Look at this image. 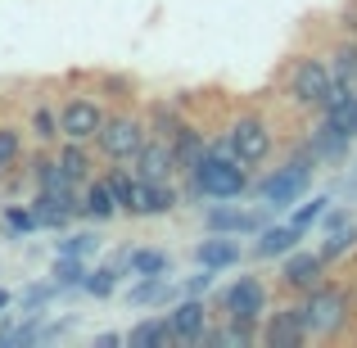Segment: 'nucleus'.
Segmentation results:
<instances>
[{"mask_svg": "<svg viewBox=\"0 0 357 348\" xmlns=\"http://www.w3.org/2000/svg\"><path fill=\"white\" fill-rule=\"evenodd\" d=\"M303 298V317H307V335L312 340H340V335L353 331L357 321V303L349 294V285L340 280H321L317 289H307Z\"/></svg>", "mask_w": 357, "mask_h": 348, "instance_id": "1", "label": "nucleus"}, {"mask_svg": "<svg viewBox=\"0 0 357 348\" xmlns=\"http://www.w3.org/2000/svg\"><path fill=\"white\" fill-rule=\"evenodd\" d=\"M312 172H317V158L307 154V145H298V154H289L280 167H271L258 181H249V195L262 199L267 209H294L312 190Z\"/></svg>", "mask_w": 357, "mask_h": 348, "instance_id": "2", "label": "nucleus"}, {"mask_svg": "<svg viewBox=\"0 0 357 348\" xmlns=\"http://www.w3.org/2000/svg\"><path fill=\"white\" fill-rule=\"evenodd\" d=\"M185 195H190V199H240V195H249V167H244L236 154L222 158V154L208 149L204 163L195 167V172H185Z\"/></svg>", "mask_w": 357, "mask_h": 348, "instance_id": "3", "label": "nucleus"}, {"mask_svg": "<svg viewBox=\"0 0 357 348\" xmlns=\"http://www.w3.org/2000/svg\"><path fill=\"white\" fill-rule=\"evenodd\" d=\"M149 140V122L145 114H131V109H114V114H105V127L96 131V154L105 158V163H131V158L140 154V145Z\"/></svg>", "mask_w": 357, "mask_h": 348, "instance_id": "4", "label": "nucleus"}, {"mask_svg": "<svg viewBox=\"0 0 357 348\" xmlns=\"http://www.w3.org/2000/svg\"><path fill=\"white\" fill-rule=\"evenodd\" d=\"M331 63H326V54H294L285 68V100L294 109H317L326 96V86H331Z\"/></svg>", "mask_w": 357, "mask_h": 348, "instance_id": "5", "label": "nucleus"}, {"mask_svg": "<svg viewBox=\"0 0 357 348\" xmlns=\"http://www.w3.org/2000/svg\"><path fill=\"white\" fill-rule=\"evenodd\" d=\"M218 308H222L227 321L262 326V317H267V308H271V289H267V280H258V276H236L231 285L218 289Z\"/></svg>", "mask_w": 357, "mask_h": 348, "instance_id": "6", "label": "nucleus"}, {"mask_svg": "<svg viewBox=\"0 0 357 348\" xmlns=\"http://www.w3.org/2000/svg\"><path fill=\"white\" fill-rule=\"evenodd\" d=\"M227 136H231V149H236V158L244 167H262L276 154V131H271V122L262 114H253V109L240 114V118H231Z\"/></svg>", "mask_w": 357, "mask_h": 348, "instance_id": "7", "label": "nucleus"}, {"mask_svg": "<svg viewBox=\"0 0 357 348\" xmlns=\"http://www.w3.org/2000/svg\"><path fill=\"white\" fill-rule=\"evenodd\" d=\"M307 340H312V335H307L303 298L280 303V308H267V317H262V326H258V344L262 348H298Z\"/></svg>", "mask_w": 357, "mask_h": 348, "instance_id": "8", "label": "nucleus"}, {"mask_svg": "<svg viewBox=\"0 0 357 348\" xmlns=\"http://www.w3.org/2000/svg\"><path fill=\"white\" fill-rule=\"evenodd\" d=\"M204 227L213 235H258L262 227H271L267 209H236V199H213L204 213Z\"/></svg>", "mask_w": 357, "mask_h": 348, "instance_id": "9", "label": "nucleus"}, {"mask_svg": "<svg viewBox=\"0 0 357 348\" xmlns=\"http://www.w3.org/2000/svg\"><path fill=\"white\" fill-rule=\"evenodd\" d=\"M326 267L331 262L321 258V249H289L285 258H280V276H276V285L285 289V294H307V289H317L326 280Z\"/></svg>", "mask_w": 357, "mask_h": 348, "instance_id": "10", "label": "nucleus"}, {"mask_svg": "<svg viewBox=\"0 0 357 348\" xmlns=\"http://www.w3.org/2000/svg\"><path fill=\"white\" fill-rule=\"evenodd\" d=\"M27 209H32V218H36L41 231H63L73 218H86L82 190H36Z\"/></svg>", "mask_w": 357, "mask_h": 348, "instance_id": "11", "label": "nucleus"}, {"mask_svg": "<svg viewBox=\"0 0 357 348\" xmlns=\"http://www.w3.org/2000/svg\"><path fill=\"white\" fill-rule=\"evenodd\" d=\"M105 127V105L96 96H68L59 105V131L63 140H96V131Z\"/></svg>", "mask_w": 357, "mask_h": 348, "instance_id": "12", "label": "nucleus"}, {"mask_svg": "<svg viewBox=\"0 0 357 348\" xmlns=\"http://www.w3.org/2000/svg\"><path fill=\"white\" fill-rule=\"evenodd\" d=\"M131 163H136V176H140V181H176V176H181L172 140H167V136H154V131H149V140L140 145V154L131 158Z\"/></svg>", "mask_w": 357, "mask_h": 348, "instance_id": "13", "label": "nucleus"}, {"mask_svg": "<svg viewBox=\"0 0 357 348\" xmlns=\"http://www.w3.org/2000/svg\"><path fill=\"white\" fill-rule=\"evenodd\" d=\"M303 145H307V154L317 158V167H326V163H344V158L353 154V145H357V140L349 136V131H340L335 122H326V118H321L312 131H307V140H303Z\"/></svg>", "mask_w": 357, "mask_h": 348, "instance_id": "14", "label": "nucleus"}, {"mask_svg": "<svg viewBox=\"0 0 357 348\" xmlns=\"http://www.w3.org/2000/svg\"><path fill=\"white\" fill-rule=\"evenodd\" d=\"M167 321H172L176 344H204V335L213 331L208 326V308H204V298H195V294L176 298V308L167 312Z\"/></svg>", "mask_w": 357, "mask_h": 348, "instance_id": "15", "label": "nucleus"}, {"mask_svg": "<svg viewBox=\"0 0 357 348\" xmlns=\"http://www.w3.org/2000/svg\"><path fill=\"white\" fill-rule=\"evenodd\" d=\"M181 204V190L176 181H140L136 190V218H167Z\"/></svg>", "mask_w": 357, "mask_h": 348, "instance_id": "16", "label": "nucleus"}, {"mask_svg": "<svg viewBox=\"0 0 357 348\" xmlns=\"http://www.w3.org/2000/svg\"><path fill=\"white\" fill-rule=\"evenodd\" d=\"M240 258H244V249H240L236 235H213L208 231V240L195 244V262L208 267V271H227V267H236Z\"/></svg>", "mask_w": 357, "mask_h": 348, "instance_id": "17", "label": "nucleus"}, {"mask_svg": "<svg viewBox=\"0 0 357 348\" xmlns=\"http://www.w3.org/2000/svg\"><path fill=\"white\" fill-rule=\"evenodd\" d=\"M27 176H32L36 190H82V186L59 167V158L50 154V145H41V149L32 154V167H27Z\"/></svg>", "mask_w": 357, "mask_h": 348, "instance_id": "18", "label": "nucleus"}, {"mask_svg": "<svg viewBox=\"0 0 357 348\" xmlns=\"http://www.w3.org/2000/svg\"><path fill=\"white\" fill-rule=\"evenodd\" d=\"M54 158H59V167L77 186H86L91 176H96V145H91V140H63V145L54 149Z\"/></svg>", "mask_w": 357, "mask_h": 348, "instance_id": "19", "label": "nucleus"}, {"mask_svg": "<svg viewBox=\"0 0 357 348\" xmlns=\"http://www.w3.org/2000/svg\"><path fill=\"white\" fill-rule=\"evenodd\" d=\"M307 231H298L294 222H285V227H262L258 240H253V258L267 262V258H285L289 249H298V240H303Z\"/></svg>", "mask_w": 357, "mask_h": 348, "instance_id": "20", "label": "nucleus"}, {"mask_svg": "<svg viewBox=\"0 0 357 348\" xmlns=\"http://www.w3.org/2000/svg\"><path fill=\"white\" fill-rule=\"evenodd\" d=\"M82 209H86L91 222H114L118 213H122L114 186H109V176H91V181L82 186Z\"/></svg>", "mask_w": 357, "mask_h": 348, "instance_id": "21", "label": "nucleus"}, {"mask_svg": "<svg viewBox=\"0 0 357 348\" xmlns=\"http://www.w3.org/2000/svg\"><path fill=\"white\" fill-rule=\"evenodd\" d=\"M172 149H176V167H181V176H185V172H195V167L204 163V154H208V136H204L195 122H185V127L172 136Z\"/></svg>", "mask_w": 357, "mask_h": 348, "instance_id": "22", "label": "nucleus"}, {"mask_svg": "<svg viewBox=\"0 0 357 348\" xmlns=\"http://www.w3.org/2000/svg\"><path fill=\"white\" fill-rule=\"evenodd\" d=\"M127 344H131V348H167V344H176L167 312H158V317H140V321L127 331Z\"/></svg>", "mask_w": 357, "mask_h": 348, "instance_id": "23", "label": "nucleus"}, {"mask_svg": "<svg viewBox=\"0 0 357 348\" xmlns=\"http://www.w3.org/2000/svg\"><path fill=\"white\" fill-rule=\"evenodd\" d=\"M326 63H331V77L335 82H349V86H357V36L344 32L340 41L326 50Z\"/></svg>", "mask_w": 357, "mask_h": 348, "instance_id": "24", "label": "nucleus"}, {"mask_svg": "<svg viewBox=\"0 0 357 348\" xmlns=\"http://www.w3.org/2000/svg\"><path fill=\"white\" fill-rule=\"evenodd\" d=\"M172 298H181V294H172L167 276H140L136 285L127 289V303L131 308H163V303H172Z\"/></svg>", "mask_w": 357, "mask_h": 348, "instance_id": "25", "label": "nucleus"}, {"mask_svg": "<svg viewBox=\"0 0 357 348\" xmlns=\"http://www.w3.org/2000/svg\"><path fill=\"white\" fill-rule=\"evenodd\" d=\"M27 136L36 140V145H59L63 131H59V109H50L41 100V105L27 109Z\"/></svg>", "mask_w": 357, "mask_h": 348, "instance_id": "26", "label": "nucleus"}, {"mask_svg": "<svg viewBox=\"0 0 357 348\" xmlns=\"http://www.w3.org/2000/svg\"><path fill=\"white\" fill-rule=\"evenodd\" d=\"M105 176H109V186H114V195H118V209L127 213V218H136V190H140V176H136V172H127L122 163H114Z\"/></svg>", "mask_w": 357, "mask_h": 348, "instance_id": "27", "label": "nucleus"}, {"mask_svg": "<svg viewBox=\"0 0 357 348\" xmlns=\"http://www.w3.org/2000/svg\"><path fill=\"white\" fill-rule=\"evenodd\" d=\"M145 122H149V131H154V136H167V140H172L176 131L185 127V114L176 105H167V100H154V105H149V114H145Z\"/></svg>", "mask_w": 357, "mask_h": 348, "instance_id": "28", "label": "nucleus"}, {"mask_svg": "<svg viewBox=\"0 0 357 348\" xmlns=\"http://www.w3.org/2000/svg\"><path fill=\"white\" fill-rule=\"evenodd\" d=\"M127 271L131 276H167V271H172V258H167L163 249H131Z\"/></svg>", "mask_w": 357, "mask_h": 348, "instance_id": "29", "label": "nucleus"}, {"mask_svg": "<svg viewBox=\"0 0 357 348\" xmlns=\"http://www.w3.org/2000/svg\"><path fill=\"white\" fill-rule=\"evenodd\" d=\"M118 280H122V267H118V262H105V267L86 271V285H82V294H91V298H114V294H118Z\"/></svg>", "mask_w": 357, "mask_h": 348, "instance_id": "30", "label": "nucleus"}, {"mask_svg": "<svg viewBox=\"0 0 357 348\" xmlns=\"http://www.w3.org/2000/svg\"><path fill=\"white\" fill-rule=\"evenodd\" d=\"M54 294H63V289L54 285V276L45 280V285H41V280H36V285H27L23 294H18V317H32V312H41V317H45V308H50V298H54Z\"/></svg>", "mask_w": 357, "mask_h": 348, "instance_id": "31", "label": "nucleus"}, {"mask_svg": "<svg viewBox=\"0 0 357 348\" xmlns=\"http://www.w3.org/2000/svg\"><path fill=\"white\" fill-rule=\"evenodd\" d=\"M86 258H68V253H59L54 258V267H50V276H54V285L59 289H82L86 285Z\"/></svg>", "mask_w": 357, "mask_h": 348, "instance_id": "32", "label": "nucleus"}, {"mask_svg": "<svg viewBox=\"0 0 357 348\" xmlns=\"http://www.w3.org/2000/svg\"><path fill=\"white\" fill-rule=\"evenodd\" d=\"M23 131L27 127H14V122H0V176L9 167L23 163Z\"/></svg>", "mask_w": 357, "mask_h": 348, "instance_id": "33", "label": "nucleus"}, {"mask_svg": "<svg viewBox=\"0 0 357 348\" xmlns=\"http://www.w3.org/2000/svg\"><path fill=\"white\" fill-rule=\"evenodd\" d=\"M326 209H331V195H307V199L294 204L289 222H294L298 231H312V227H321V213H326Z\"/></svg>", "mask_w": 357, "mask_h": 348, "instance_id": "34", "label": "nucleus"}, {"mask_svg": "<svg viewBox=\"0 0 357 348\" xmlns=\"http://www.w3.org/2000/svg\"><path fill=\"white\" fill-rule=\"evenodd\" d=\"M353 249H357V227L326 231V244H321V258H326V262H344Z\"/></svg>", "mask_w": 357, "mask_h": 348, "instance_id": "35", "label": "nucleus"}, {"mask_svg": "<svg viewBox=\"0 0 357 348\" xmlns=\"http://www.w3.org/2000/svg\"><path fill=\"white\" fill-rule=\"evenodd\" d=\"M100 244H105V240H100L96 231H68L59 240V253H68V258H96Z\"/></svg>", "mask_w": 357, "mask_h": 348, "instance_id": "36", "label": "nucleus"}, {"mask_svg": "<svg viewBox=\"0 0 357 348\" xmlns=\"http://www.w3.org/2000/svg\"><path fill=\"white\" fill-rule=\"evenodd\" d=\"M5 227L14 231V235H32V231H41L27 204H5Z\"/></svg>", "mask_w": 357, "mask_h": 348, "instance_id": "37", "label": "nucleus"}, {"mask_svg": "<svg viewBox=\"0 0 357 348\" xmlns=\"http://www.w3.org/2000/svg\"><path fill=\"white\" fill-rule=\"evenodd\" d=\"M344 227H353V213L344 209V204H331V209L321 213V231H344Z\"/></svg>", "mask_w": 357, "mask_h": 348, "instance_id": "38", "label": "nucleus"}, {"mask_svg": "<svg viewBox=\"0 0 357 348\" xmlns=\"http://www.w3.org/2000/svg\"><path fill=\"white\" fill-rule=\"evenodd\" d=\"M213 276H218V271L199 267V271H195V276H190V280H185V285H181V294H195V298H204V294H208V289H213Z\"/></svg>", "mask_w": 357, "mask_h": 348, "instance_id": "39", "label": "nucleus"}, {"mask_svg": "<svg viewBox=\"0 0 357 348\" xmlns=\"http://www.w3.org/2000/svg\"><path fill=\"white\" fill-rule=\"evenodd\" d=\"M14 326H18V317H5V312H0V348H9V340H14Z\"/></svg>", "mask_w": 357, "mask_h": 348, "instance_id": "40", "label": "nucleus"}, {"mask_svg": "<svg viewBox=\"0 0 357 348\" xmlns=\"http://www.w3.org/2000/svg\"><path fill=\"white\" fill-rule=\"evenodd\" d=\"M118 344H127V335H118V331H105V335H96V348H118Z\"/></svg>", "mask_w": 357, "mask_h": 348, "instance_id": "41", "label": "nucleus"}, {"mask_svg": "<svg viewBox=\"0 0 357 348\" xmlns=\"http://www.w3.org/2000/svg\"><path fill=\"white\" fill-rule=\"evenodd\" d=\"M14 303H18V294H14V289H5V285H0V312H9Z\"/></svg>", "mask_w": 357, "mask_h": 348, "instance_id": "42", "label": "nucleus"}, {"mask_svg": "<svg viewBox=\"0 0 357 348\" xmlns=\"http://www.w3.org/2000/svg\"><path fill=\"white\" fill-rule=\"evenodd\" d=\"M349 294H353V303H357V276H353V285H349Z\"/></svg>", "mask_w": 357, "mask_h": 348, "instance_id": "43", "label": "nucleus"}, {"mask_svg": "<svg viewBox=\"0 0 357 348\" xmlns=\"http://www.w3.org/2000/svg\"><path fill=\"white\" fill-rule=\"evenodd\" d=\"M353 167H357V158H353Z\"/></svg>", "mask_w": 357, "mask_h": 348, "instance_id": "44", "label": "nucleus"}]
</instances>
